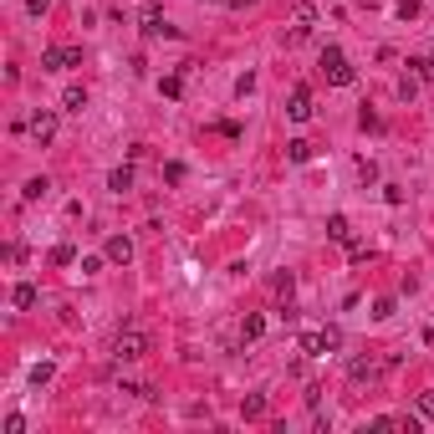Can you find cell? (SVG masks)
<instances>
[{"label": "cell", "instance_id": "1", "mask_svg": "<svg viewBox=\"0 0 434 434\" xmlns=\"http://www.w3.org/2000/svg\"><path fill=\"white\" fill-rule=\"evenodd\" d=\"M149 348H153V337L143 332V327H123V332H117V343H113L117 363H133V358H143Z\"/></svg>", "mask_w": 434, "mask_h": 434}, {"label": "cell", "instance_id": "2", "mask_svg": "<svg viewBox=\"0 0 434 434\" xmlns=\"http://www.w3.org/2000/svg\"><path fill=\"white\" fill-rule=\"evenodd\" d=\"M317 67H322V77H327V87H352V62H348L337 46H327V51H322Z\"/></svg>", "mask_w": 434, "mask_h": 434}, {"label": "cell", "instance_id": "3", "mask_svg": "<svg viewBox=\"0 0 434 434\" xmlns=\"http://www.w3.org/2000/svg\"><path fill=\"white\" fill-rule=\"evenodd\" d=\"M337 343H343V332H337V327H317V332H301V352H307V358H327V352H332Z\"/></svg>", "mask_w": 434, "mask_h": 434}, {"label": "cell", "instance_id": "4", "mask_svg": "<svg viewBox=\"0 0 434 434\" xmlns=\"http://www.w3.org/2000/svg\"><path fill=\"white\" fill-rule=\"evenodd\" d=\"M67 67H82V46H46L41 51V72H67Z\"/></svg>", "mask_w": 434, "mask_h": 434}, {"label": "cell", "instance_id": "5", "mask_svg": "<svg viewBox=\"0 0 434 434\" xmlns=\"http://www.w3.org/2000/svg\"><path fill=\"white\" fill-rule=\"evenodd\" d=\"M26 128H31L36 143H51V138H57V113H51V108H36L31 117H26Z\"/></svg>", "mask_w": 434, "mask_h": 434}, {"label": "cell", "instance_id": "6", "mask_svg": "<svg viewBox=\"0 0 434 434\" xmlns=\"http://www.w3.org/2000/svg\"><path fill=\"white\" fill-rule=\"evenodd\" d=\"M138 26H143V36H169V26H164V10H159V0H149V6L138 10Z\"/></svg>", "mask_w": 434, "mask_h": 434}, {"label": "cell", "instance_id": "7", "mask_svg": "<svg viewBox=\"0 0 434 434\" xmlns=\"http://www.w3.org/2000/svg\"><path fill=\"white\" fill-rule=\"evenodd\" d=\"M292 10H296V26H292V41H301V36L317 26V6L312 0H292Z\"/></svg>", "mask_w": 434, "mask_h": 434}, {"label": "cell", "instance_id": "8", "mask_svg": "<svg viewBox=\"0 0 434 434\" xmlns=\"http://www.w3.org/2000/svg\"><path fill=\"white\" fill-rule=\"evenodd\" d=\"M286 117H292V123H307V117H312V87H292V102H286Z\"/></svg>", "mask_w": 434, "mask_h": 434}, {"label": "cell", "instance_id": "9", "mask_svg": "<svg viewBox=\"0 0 434 434\" xmlns=\"http://www.w3.org/2000/svg\"><path fill=\"white\" fill-rule=\"evenodd\" d=\"M108 261L113 266H128V261H133V240H128V235H113L108 240Z\"/></svg>", "mask_w": 434, "mask_h": 434}, {"label": "cell", "instance_id": "10", "mask_svg": "<svg viewBox=\"0 0 434 434\" xmlns=\"http://www.w3.org/2000/svg\"><path fill=\"white\" fill-rule=\"evenodd\" d=\"M348 378H352V384H373V378H378V363H373V358H352V363H348Z\"/></svg>", "mask_w": 434, "mask_h": 434}, {"label": "cell", "instance_id": "11", "mask_svg": "<svg viewBox=\"0 0 434 434\" xmlns=\"http://www.w3.org/2000/svg\"><path fill=\"white\" fill-rule=\"evenodd\" d=\"M108 189H113V194H128V189H133V169H128V164L113 169V174H108Z\"/></svg>", "mask_w": 434, "mask_h": 434}, {"label": "cell", "instance_id": "12", "mask_svg": "<svg viewBox=\"0 0 434 434\" xmlns=\"http://www.w3.org/2000/svg\"><path fill=\"white\" fill-rule=\"evenodd\" d=\"M261 332H266V317H256V312H251V317L240 322V343H261Z\"/></svg>", "mask_w": 434, "mask_h": 434}, {"label": "cell", "instance_id": "13", "mask_svg": "<svg viewBox=\"0 0 434 434\" xmlns=\"http://www.w3.org/2000/svg\"><path fill=\"white\" fill-rule=\"evenodd\" d=\"M62 108H67V113H82V108H87V87H67V92H62Z\"/></svg>", "mask_w": 434, "mask_h": 434}, {"label": "cell", "instance_id": "14", "mask_svg": "<svg viewBox=\"0 0 434 434\" xmlns=\"http://www.w3.org/2000/svg\"><path fill=\"white\" fill-rule=\"evenodd\" d=\"M286 159H292V164H307V159H312V143H307V138H292V143H286Z\"/></svg>", "mask_w": 434, "mask_h": 434}, {"label": "cell", "instance_id": "15", "mask_svg": "<svg viewBox=\"0 0 434 434\" xmlns=\"http://www.w3.org/2000/svg\"><path fill=\"white\" fill-rule=\"evenodd\" d=\"M327 235H332V240H352V230H348V215H332V220H327Z\"/></svg>", "mask_w": 434, "mask_h": 434}, {"label": "cell", "instance_id": "16", "mask_svg": "<svg viewBox=\"0 0 434 434\" xmlns=\"http://www.w3.org/2000/svg\"><path fill=\"white\" fill-rule=\"evenodd\" d=\"M10 301H16L21 312H26V307H36V286H31V281H21L16 292H10Z\"/></svg>", "mask_w": 434, "mask_h": 434}, {"label": "cell", "instance_id": "17", "mask_svg": "<svg viewBox=\"0 0 434 434\" xmlns=\"http://www.w3.org/2000/svg\"><path fill=\"white\" fill-rule=\"evenodd\" d=\"M240 414L245 419H261V414H266V393H251V399L240 404Z\"/></svg>", "mask_w": 434, "mask_h": 434}, {"label": "cell", "instance_id": "18", "mask_svg": "<svg viewBox=\"0 0 434 434\" xmlns=\"http://www.w3.org/2000/svg\"><path fill=\"white\" fill-rule=\"evenodd\" d=\"M46 189H51V184H46V179H31V184H26V189H21V200H26V205H31V200H41V194H46Z\"/></svg>", "mask_w": 434, "mask_h": 434}, {"label": "cell", "instance_id": "19", "mask_svg": "<svg viewBox=\"0 0 434 434\" xmlns=\"http://www.w3.org/2000/svg\"><path fill=\"white\" fill-rule=\"evenodd\" d=\"M51 261H57V266H72V261H77V251H72V245H67V240H62V245H57V251H51Z\"/></svg>", "mask_w": 434, "mask_h": 434}, {"label": "cell", "instance_id": "20", "mask_svg": "<svg viewBox=\"0 0 434 434\" xmlns=\"http://www.w3.org/2000/svg\"><path fill=\"white\" fill-rule=\"evenodd\" d=\"M419 414H424V419H434V388H424V393H419Z\"/></svg>", "mask_w": 434, "mask_h": 434}, {"label": "cell", "instance_id": "21", "mask_svg": "<svg viewBox=\"0 0 434 434\" xmlns=\"http://www.w3.org/2000/svg\"><path fill=\"white\" fill-rule=\"evenodd\" d=\"M373 317L384 322V317H393V296H384V301H373Z\"/></svg>", "mask_w": 434, "mask_h": 434}, {"label": "cell", "instance_id": "22", "mask_svg": "<svg viewBox=\"0 0 434 434\" xmlns=\"http://www.w3.org/2000/svg\"><path fill=\"white\" fill-rule=\"evenodd\" d=\"M102 261H108V256H87V261H82V276H97V271H102Z\"/></svg>", "mask_w": 434, "mask_h": 434}, {"label": "cell", "instance_id": "23", "mask_svg": "<svg viewBox=\"0 0 434 434\" xmlns=\"http://www.w3.org/2000/svg\"><path fill=\"white\" fill-rule=\"evenodd\" d=\"M399 16H404V21H414V16H419V0H399Z\"/></svg>", "mask_w": 434, "mask_h": 434}, {"label": "cell", "instance_id": "24", "mask_svg": "<svg viewBox=\"0 0 434 434\" xmlns=\"http://www.w3.org/2000/svg\"><path fill=\"white\" fill-rule=\"evenodd\" d=\"M26 10H31V16H46V10H51V0H26Z\"/></svg>", "mask_w": 434, "mask_h": 434}, {"label": "cell", "instance_id": "25", "mask_svg": "<svg viewBox=\"0 0 434 434\" xmlns=\"http://www.w3.org/2000/svg\"><path fill=\"white\" fill-rule=\"evenodd\" d=\"M409 67H414L419 77H434V62H409Z\"/></svg>", "mask_w": 434, "mask_h": 434}]
</instances>
